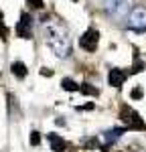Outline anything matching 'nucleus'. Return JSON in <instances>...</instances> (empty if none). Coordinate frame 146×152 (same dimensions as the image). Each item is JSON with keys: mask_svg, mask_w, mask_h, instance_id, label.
Returning a JSON list of instances; mask_svg holds the SVG:
<instances>
[{"mask_svg": "<svg viewBox=\"0 0 146 152\" xmlns=\"http://www.w3.org/2000/svg\"><path fill=\"white\" fill-rule=\"evenodd\" d=\"M43 33H45V41H47L49 49L59 59H67L71 55V39H69V33H67V28L59 20L45 18L43 20Z\"/></svg>", "mask_w": 146, "mask_h": 152, "instance_id": "1", "label": "nucleus"}, {"mask_svg": "<svg viewBox=\"0 0 146 152\" xmlns=\"http://www.w3.org/2000/svg\"><path fill=\"white\" fill-rule=\"evenodd\" d=\"M104 8L110 16L124 18V16H128V10L132 8V0H104Z\"/></svg>", "mask_w": 146, "mask_h": 152, "instance_id": "2", "label": "nucleus"}, {"mask_svg": "<svg viewBox=\"0 0 146 152\" xmlns=\"http://www.w3.org/2000/svg\"><path fill=\"white\" fill-rule=\"evenodd\" d=\"M120 118L124 120V124L128 126V130H144L146 128V124L142 122V118L138 116V114L134 112L130 105H122Z\"/></svg>", "mask_w": 146, "mask_h": 152, "instance_id": "3", "label": "nucleus"}, {"mask_svg": "<svg viewBox=\"0 0 146 152\" xmlns=\"http://www.w3.org/2000/svg\"><path fill=\"white\" fill-rule=\"evenodd\" d=\"M128 26L134 31H146V8L144 6H134L128 14Z\"/></svg>", "mask_w": 146, "mask_h": 152, "instance_id": "4", "label": "nucleus"}, {"mask_svg": "<svg viewBox=\"0 0 146 152\" xmlns=\"http://www.w3.org/2000/svg\"><path fill=\"white\" fill-rule=\"evenodd\" d=\"M97 43H99V33L96 28H89V31H85L83 35L79 37V47L83 51H87V53H93L97 49Z\"/></svg>", "mask_w": 146, "mask_h": 152, "instance_id": "5", "label": "nucleus"}, {"mask_svg": "<svg viewBox=\"0 0 146 152\" xmlns=\"http://www.w3.org/2000/svg\"><path fill=\"white\" fill-rule=\"evenodd\" d=\"M16 35L20 39H31V35H33V18L26 12L20 14V20L16 24Z\"/></svg>", "mask_w": 146, "mask_h": 152, "instance_id": "6", "label": "nucleus"}, {"mask_svg": "<svg viewBox=\"0 0 146 152\" xmlns=\"http://www.w3.org/2000/svg\"><path fill=\"white\" fill-rule=\"evenodd\" d=\"M122 134H124V130L122 128H114V130H108V132H104V134H99V144L104 146V148H108V146H112L116 140H120Z\"/></svg>", "mask_w": 146, "mask_h": 152, "instance_id": "7", "label": "nucleus"}, {"mask_svg": "<svg viewBox=\"0 0 146 152\" xmlns=\"http://www.w3.org/2000/svg\"><path fill=\"white\" fill-rule=\"evenodd\" d=\"M126 81V71L124 69H118V67H114V69H110L108 73V83L112 87H122Z\"/></svg>", "mask_w": 146, "mask_h": 152, "instance_id": "8", "label": "nucleus"}, {"mask_svg": "<svg viewBox=\"0 0 146 152\" xmlns=\"http://www.w3.org/2000/svg\"><path fill=\"white\" fill-rule=\"evenodd\" d=\"M47 140L51 144V150L53 152H65V148H67V142L63 140L59 134H47Z\"/></svg>", "mask_w": 146, "mask_h": 152, "instance_id": "9", "label": "nucleus"}, {"mask_svg": "<svg viewBox=\"0 0 146 152\" xmlns=\"http://www.w3.org/2000/svg\"><path fill=\"white\" fill-rule=\"evenodd\" d=\"M10 71L14 77H18V79H24L26 77V65H24L23 61H14L10 65Z\"/></svg>", "mask_w": 146, "mask_h": 152, "instance_id": "10", "label": "nucleus"}, {"mask_svg": "<svg viewBox=\"0 0 146 152\" xmlns=\"http://www.w3.org/2000/svg\"><path fill=\"white\" fill-rule=\"evenodd\" d=\"M61 87H63L65 91H79V87H81V85H79V83H75L73 79H63V81H61Z\"/></svg>", "mask_w": 146, "mask_h": 152, "instance_id": "11", "label": "nucleus"}, {"mask_svg": "<svg viewBox=\"0 0 146 152\" xmlns=\"http://www.w3.org/2000/svg\"><path fill=\"white\" fill-rule=\"evenodd\" d=\"M79 91L85 94V95H97V89H96V87H91L89 83H83V85L79 87Z\"/></svg>", "mask_w": 146, "mask_h": 152, "instance_id": "12", "label": "nucleus"}, {"mask_svg": "<svg viewBox=\"0 0 146 152\" xmlns=\"http://www.w3.org/2000/svg\"><path fill=\"white\" fill-rule=\"evenodd\" d=\"M0 39H2V41H6V39H8V28H6V24H4L2 12H0Z\"/></svg>", "mask_w": 146, "mask_h": 152, "instance_id": "13", "label": "nucleus"}, {"mask_svg": "<svg viewBox=\"0 0 146 152\" xmlns=\"http://www.w3.org/2000/svg\"><path fill=\"white\" fill-rule=\"evenodd\" d=\"M26 2H28V6H33V8H36V10L43 8V0H26Z\"/></svg>", "mask_w": 146, "mask_h": 152, "instance_id": "14", "label": "nucleus"}, {"mask_svg": "<svg viewBox=\"0 0 146 152\" xmlns=\"http://www.w3.org/2000/svg\"><path fill=\"white\" fill-rule=\"evenodd\" d=\"M39 142H41L39 132H31V144H33V146H39Z\"/></svg>", "mask_w": 146, "mask_h": 152, "instance_id": "15", "label": "nucleus"}, {"mask_svg": "<svg viewBox=\"0 0 146 152\" xmlns=\"http://www.w3.org/2000/svg\"><path fill=\"white\" fill-rule=\"evenodd\" d=\"M41 75H53V71H49V69H47V67H45V69L41 71Z\"/></svg>", "mask_w": 146, "mask_h": 152, "instance_id": "16", "label": "nucleus"}, {"mask_svg": "<svg viewBox=\"0 0 146 152\" xmlns=\"http://www.w3.org/2000/svg\"><path fill=\"white\" fill-rule=\"evenodd\" d=\"M73 2H77V0H73Z\"/></svg>", "mask_w": 146, "mask_h": 152, "instance_id": "17", "label": "nucleus"}]
</instances>
